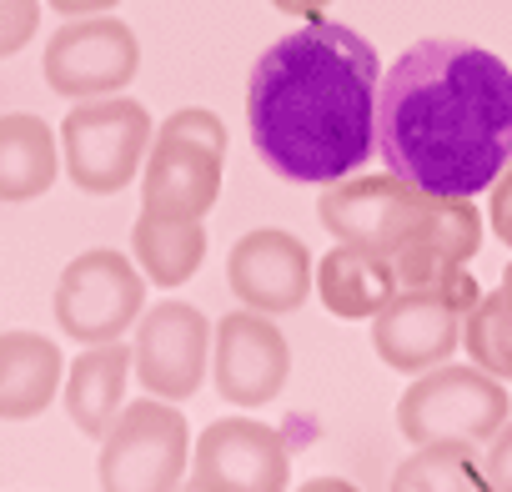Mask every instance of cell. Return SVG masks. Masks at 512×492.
Masks as SVG:
<instances>
[{
  "label": "cell",
  "mask_w": 512,
  "mask_h": 492,
  "mask_svg": "<svg viewBox=\"0 0 512 492\" xmlns=\"http://www.w3.org/2000/svg\"><path fill=\"white\" fill-rule=\"evenodd\" d=\"M382 61L342 21H302L272 41L246 81L251 146L292 186H327L377 156Z\"/></svg>",
  "instance_id": "cell-1"
},
{
  "label": "cell",
  "mask_w": 512,
  "mask_h": 492,
  "mask_svg": "<svg viewBox=\"0 0 512 492\" xmlns=\"http://www.w3.org/2000/svg\"><path fill=\"white\" fill-rule=\"evenodd\" d=\"M377 156L432 196L492 191L512 161V66L472 41H417L382 76Z\"/></svg>",
  "instance_id": "cell-2"
},
{
  "label": "cell",
  "mask_w": 512,
  "mask_h": 492,
  "mask_svg": "<svg viewBox=\"0 0 512 492\" xmlns=\"http://www.w3.org/2000/svg\"><path fill=\"white\" fill-rule=\"evenodd\" d=\"M322 226L337 241L372 246V252L392 257L397 287L402 282H432L457 267H467L482 246V216L472 196H432L417 191L402 176H342L327 181L317 201Z\"/></svg>",
  "instance_id": "cell-3"
},
{
  "label": "cell",
  "mask_w": 512,
  "mask_h": 492,
  "mask_svg": "<svg viewBox=\"0 0 512 492\" xmlns=\"http://www.w3.org/2000/svg\"><path fill=\"white\" fill-rule=\"evenodd\" d=\"M477 277L467 267L432 277V282H402L387 307L372 317V347L392 372H427L447 362L462 347V317L477 302Z\"/></svg>",
  "instance_id": "cell-4"
},
{
  "label": "cell",
  "mask_w": 512,
  "mask_h": 492,
  "mask_svg": "<svg viewBox=\"0 0 512 492\" xmlns=\"http://www.w3.org/2000/svg\"><path fill=\"white\" fill-rule=\"evenodd\" d=\"M226 126L206 106H181L156 126L141 166V206L166 216H206L221 196Z\"/></svg>",
  "instance_id": "cell-5"
},
{
  "label": "cell",
  "mask_w": 512,
  "mask_h": 492,
  "mask_svg": "<svg viewBox=\"0 0 512 492\" xmlns=\"http://www.w3.org/2000/svg\"><path fill=\"white\" fill-rule=\"evenodd\" d=\"M151 111L141 101L116 96H91L66 111L61 121V166L76 191L86 196H116L126 191L151 151Z\"/></svg>",
  "instance_id": "cell-6"
},
{
  "label": "cell",
  "mask_w": 512,
  "mask_h": 492,
  "mask_svg": "<svg viewBox=\"0 0 512 492\" xmlns=\"http://www.w3.org/2000/svg\"><path fill=\"white\" fill-rule=\"evenodd\" d=\"M512 417V397L502 377L467 362H437L417 372V382L397 402V432L407 442H487Z\"/></svg>",
  "instance_id": "cell-7"
},
{
  "label": "cell",
  "mask_w": 512,
  "mask_h": 492,
  "mask_svg": "<svg viewBox=\"0 0 512 492\" xmlns=\"http://www.w3.org/2000/svg\"><path fill=\"white\" fill-rule=\"evenodd\" d=\"M101 487L116 492H161L191 472V427L166 397H141L116 412L101 437Z\"/></svg>",
  "instance_id": "cell-8"
},
{
  "label": "cell",
  "mask_w": 512,
  "mask_h": 492,
  "mask_svg": "<svg viewBox=\"0 0 512 492\" xmlns=\"http://www.w3.org/2000/svg\"><path fill=\"white\" fill-rule=\"evenodd\" d=\"M141 312H146V272L111 246L81 252L56 282V327L81 347L116 342L141 322Z\"/></svg>",
  "instance_id": "cell-9"
},
{
  "label": "cell",
  "mask_w": 512,
  "mask_h": 492,
  "mask_svg": "<svg viewBox=\"0 0 512 492\" xmlns=\"http://www.w3.org/2000/svg\"><path fill=\"white\" fill-rule=\"evenodd\" d=\"M46 86L66 101L116 96L141 71V41L111 11L101 16H66V26L46 46Z\"/></svg>",
  "instance_id": "cell-10"
},
{
  "label": "cell",
  "mask_w": 512,
  "mask_h": 492,
  "mask_svg": "<svg viewBox=\"0 0 512 492\" xmlns=\"http://www.w3.org/2000/svg\"><path fill=\"white\" fill-rule=\"evenodd\" d=\"M191 487L201 492H277L292 482L287 437L256 417H221L191 447Z\"/></svg>",
  "instance_id": "cell-11"
},
{
  "label": "cell",
  "mask_w": 512,
  "mask_h": 492,
  "mask_svg": "<svg viewBox=\"0 0 512 492\" xmlns=\"http://www.w3.org/2000/svg\"><path fill=\"white\" fill-rule=\"evenodd\" d=\"M211 367V322L191 302H161L141 312L136 342H131V372L151 397L186 402L206 382Z\"/></svg>",
  "instance_id": "cell-12"
},
{
  "label": "cell",
  "mask_w": 512,
  "mask_h": 492,
  "mask_svg": "<svg viewBox=\"0 0 512 492\" xmlns=\"http://www.w3.org/2000/svg\"><path fill=\"white\" fill-rule=\"evenodd\" d=\"M292 377V347L267 312L236 307L211 327V382L231 407H267Z\"/></svg>",
  "instance_id": "cell-13"
},
{
  "label": "cell",
  "mask_w": 512,
  "mask_h": 492,
  "mask_svg": "<svg viewBox=\"0 0 512 492\" xmlns=\"http://www.w3.org/2000/svg\"><path fill=\"white\" fill-rule=\"evenodd\" d=\"M312 282H317V267H312V252L307 241L282 231V226H256L246 231L231 257H226V287L241 307L251 312H267V317H282V312H297L307 297H312Z\"/></svg>",
  "instance_id": "cell-14"
},
{
  "label": "cell",
  "mask_w": 512,
  "mask_h": 492,
  "mask_svg": "<svg viewBox=\"0 0 512 492\" xmlns=\"http://www.w3.org/2000/svg\"><path fill=\"white\" fill-rule=\"evenodd\" d=\"M66 382V357L41 332H0V422L41 417Z\"/></svg>",
  "instance_id": "cell-15"
},
{
  "label": "cell",
  "mask_w": 512,
  "mask_h": 492,
  "mask_svg": "<svg viewBox=\"0 0 512 492\" xmlns=\"http://www.w3.org/2000/svg\"><path fill=\"white\" fill-rule=\"evenodd\" d=\"M126 387H131V347H121V337L91 342L61 382V402H66L71 427H81L86 437H106V427L126 407Z\"/></svg>",
  "instance_id": "cell-16"
},
{
  "label": "cell",
  "mask_w": 512,
  "mask_h": 492,
  "mask_svg": "<svg viewBox=\"0 0 512 492\" xmlns=\"http://www.w3.org/2000/svg\"><path fill=\"white\" fill-rule=\"evenodd\" d=\"M392 292H397V267H392V257L372 252V246L337 241L317 262V297L342 322H362V317L372 322Z\"/></svg>",
  "instance_id": "cell-17"
},
{
  "label": "cell",
  "mask_w": 512,
  "mask_h": 492,
  "mask_svg": "<svg viewBox=\"0 0 512 492\" xmlns=\"http://www.w3.org/2000/svg\"><path fill=\"white\" fill-rule=\"evenodd\" d=\"M61 176V131L31 111L0 116V201H36Z\"/></svg>",
  "instance_id": "cell-18"
},
{
  "label": "cell",
  "mask_w": 512,
  "mask_h": 492,
  "mask_svg": "<svg viewBox=\"0 0 512 492\" xmlns=\"http://www.w3.org/2000/svg\"><path fill=\"white\" fill-rule=\"evenodd\" d=\"M131 252L151 287H181L206 262V226L201 216H166L141 206L131 226Z\"/></svg>",
  "instance_id": "cell-19"
},
{
  "label": "cell",
  "mask_w": 512,
  "mask_h": 492,
  "mask_svg": "<svg viewBox=\"0 0 512 492\" xmlns=\"http://www.w3.org/2000/svg\"><path fill=\"white\" fill-rule=\"evenodd\" d=\"M397 492H427V487H457V492H477L487 487L482 477V457L477 442H417V452L392 472Z\"/></svg>",
  "instance_id": "cell-20"
},
{
  "label": "cell",
  "mask_w": 512,
  "mask_h": 492,
  "mask_svg": "<svg viewBox=\"0 0 512 492\" xmlns=\"http://www.w3.org/2000/svg\"><path fill=\"white\" fill-rule=\"evenodd\" d=\"M462 347L477 367L512 382V282L472 302V312L462 317Z\"/></svg>",
  "instance_id": "cell-21"
},
{
  "label": "cell",
  "mask_w": 512,
  "mask_h": 492,
  "mask_svg": "<svg viewBox=\"0 0 512 492\" xmlns=\"http://www.w3.org/2000/svg\"><path fill=\"white\" fill-rule=\"evenodd\" d=\"M41 26V0H0V61L31 46Z\"/></svg>",
  "instance_id": "cell-22"
},
{
  "label": "cell",
  "mask_w": 512,
  "mask_h": 492,
  "mask_svg": "<svg viewBox=\"0 0 512 492\" xmlns=\"http://www.w3.org/2000/svg\"><path fill=\"white\" fill-rule=\"evenodd\" d=\"M482 477H487V487H497V492H512V417L487 437V452H482Z\"/></svg>",
  "instance_id": "cell-23"
},
{
  "label": "cell",
  "mask_w": 512,
  "mask_h": 492,
  "mask_svg": "<svg viewBox=\"0 0 512 492\" xmlns=\"http://www.w3.org/2000/svg\"><path fill=\"white\" fill-rule=\"evenodd\" d=\"M487 226L497 231V241L512 252V161L502 166V176L492 181V206H487ZM502 282H512V267L502 272Z\"/></svg>",
  "instance_id": "cell-24"
},
{
  "label": "cell",
  "mask_w": 512,
  "mask_h": 492,
  "mask_svg": "<svg viewBox=\"0 0 512 492\" xmlns=\"http://www.w3.org/2000/svg\"><path fill=\"white\" fill-rule=\"evenodd\" d=\"M272 6H277L282 16H292V21H317V16L332 11V0H272Z\"/></svg>",
  "instance_id": "cell-25"
},
{
  "label": "cell",
  "mask_w": 512,
  "mask_h": 492,
  "mask_svg": "<svg viewBox=\"0 0 512 492\" xmlns=\"http://www.w3.org/2000/svg\"><path fill=\"white\" fill-rule=\"evenodd\" d=\"M46 6L61 16H101V11H116L121 0H46Z\"/></svg>",
  "instance_id": "cell-26"
}]
</instances>
